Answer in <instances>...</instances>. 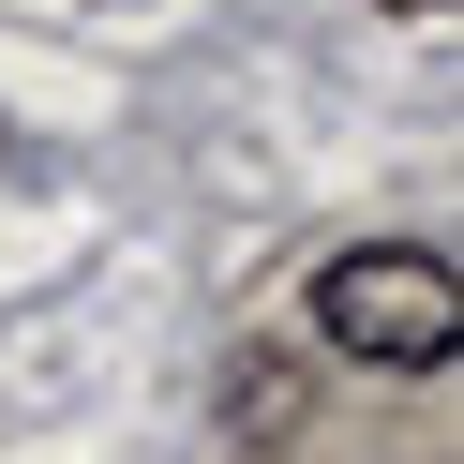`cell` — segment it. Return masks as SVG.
<instances>
[{
	"label": "cell",
	"instance_id": "2",
	"mask_svg": "<svg viewBox=\"0 0 464 464\" xmlns=\"http://www.w3.org/2000/svg\"><path fill=\"white\" fill-rule=\"evenodd\" d=\"M390 15H450V0H390Z\"/></svg>",
	"mask_w": 464,
	"mask_h": 464
},
{
	"label": "cell",
	"instance_id": "1",
	"mask_svg": "<svg viewBox=\"0 0 464 464\" xmlns=\"http://www.w3.org/2000/svg\"><path fill=\"white\" fill-rule=\"evenodd\" d=\"M314 330L344 344V360H404V374H434L450 360V330H464V300H450V255H330V270H314Z\"/></svg>",
	"mask_w": 464,
	"mask_h": 464
}]
</instances>
